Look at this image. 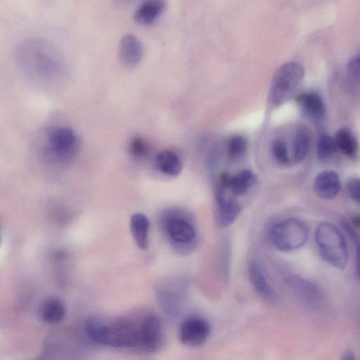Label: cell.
<instances>
[{
    "instance_id": "cell-1",
    "label": "cell",
    "mask_w": 360,
    "mask_h": 360,
    "mask_svg": "<svg viewBox=\"0 0 360 360\" xmlns=\"http://www.w3.org/2000/svg\"><path fill=\"white\" fill-rule=\"evenodd\" d=\"M84 330L88 338L99 345L117 348L140 346L139 325L128 319L92 316L86 319Z\"/></svg>"
},
{
    "instance_id": "cell-2",
    "label": "cell",
    "mask_w": 360,
    "mask_h": 360,
    "mask_svg": "<svg viewBox=\"0 0 360 360\" xmlns=\"http://www.w3.org/2000/svg\"><path fill=\"white\" fill-rule=\"evenodd\" d=\"M15 52L22 68L32 76L47 79L58 70L60 61L58 53L44 39H27L18 45Z\"/></svg>"
},
{
    "instance_id": "cell-3",
    "label": "cell",
    "mask_w": 360,
    "mask_h": 360,
    "mask_svg": "<svg viewBox=\"0 0 360 360\" xmlns=\"http://www.w3.org/2000/svg\"><path fill=\"white\" fill-rule=\"evenodd\" d=\"M160 226L170 245L177 252L188 253L195 246V225L185 211L179 209L166 210L160 217Z\"/></svg>"
},
{
    "instance_id": "cell-4",
    "label": "cell",
    "mask_w": 360,
    "mask_h": 360,
    "mask_svg": "<svg viewBox=\"0 0 360 360\" xmlns=\"http://www.w3.org/2000/svg\"><path fill=\"white\" fill-rule=\"evenodd\" d=\"M304 75L303 66L295 62L282 65L274 73L268 93V105L276 108L285 103L297 91Z\"/></svg>"
},
{
    "instance_id": "cell-5",
    "label": "cell",
    "mask_w": 360,
    "mask_h": 360,
    "mask_svg": "<svg viewBox=\"0 0 360 360\" xmlns=\"http://www.w3.org/2000/svg\"><path fill=\"white\" fill-rule=\"evenodd\" d=\"M315 240L323 259L331 266L343 269L347 264L349 254L346 240L334 224L323 221L315 231Z\"/></svg>"
},
{
    "instance_id": "cell-6",
    "label": "cell",
    "mask_w": 360,
    "mask_h": 360,
    "mask_svg": "<svg viewBox=\"0 0 360 360\" xmlns=\"http://www.w3.org/2000/svg\"><path fill=\"white\" fill-rule=\"evenodd\" d=\"M309 236L307 226L296 218H287L276 224L271 230L272 243L280 250L290 252L302 248Z\"/></svg>"
},
{
    "instance_id": "cell-7",
    "label": "cell",
    "mask_w": 360,
    "mask_h": 360,
    "mask_svg": "<svg viewBox=\"0 0 360 360\" xmlns=\"http://www.w3.org/2000/svg\"><path fill=\"white\" fill-rule=\"evenodd\" d=\"M77 138L74 131L67 127H55L47 133L44 153L54 162H65L74 155Z\"/></svg>"
},
{
    "instance_id": "cell-8",
    "label": "cell",
    "mask_w": 360,
    "mask_h": 360,
    "mask_svg": "<svg viewBox=\"0 0 360 360\" xmlns=\"http://www.w3.org/2000/svg\"><path fill=\"white\" fill-rule=\"evenodd\" d=\"M210 333L208 322L199 316L186 318L179 327V339L187 346L197 347L206 342Z\"/></svg>"
},
{
    "instance_id": "cell-9",
    "label": "cell",
    "mask_w": 360,
    "mask_h": 360,
    "mask_svg": "<svg viewBox=\"0 0 360 360\" xmlns=\"http://www.w3.org/2000/svg\"><path fill=\"white\" fill-rule=\"evenodd\" d=\"M140 346L149 352H155L162 342V328L159 318L148 314L139 323Z\"/></svg>"
},
{
    "instance_id": "cell-10",
    "label": "cell",
    "mask_w": 360,
    "mask_h": 360,
    "mask_svg": "<svg viewBox=\"0 0 360 360\" xmlns=\"http://www.w3.org/2000/svg\"><path fill=\"white\" fill-rule=\"evenodd\" d=\"M226 191L217 186L215 191L217 221L221 227L233 224L241 211L240 204L234 198L227 196Z\"/></svg>"
},
{
    "instance_id": "cell-11",
    "label": "cell",
    "mask_w": 360,
    "mask_h": 360,
    "mask_svg": "<svg viewBox=\"0 0 360 360\" xmlns=\"http://www.w3.org/2000/svg\"><path fill=\"white\" fill-rule=\"evenodd\" d=\"M143 49L141 42L133 34H126L120 40L118 57L120 62L128 68L136 67L143 58Z\"/></svg>"
},
{
    "instance_id": "cell-12",
    "label": "cell",
    "mask_w": 360,
    "mask_h": 360,
    "mask_svg": "<svg viewBox=\"0 0 360 360\" xmlns=\"http://www.w3.org/2000/svg\"><path fill=\"white\" fill-rule=\"evenodd\" d=\"M341 187L338 174L332 170L323 171L315 178L314 189L322 199L330 200L337 196Z\"/></svg>"
},
{
    "instance_id": "cell-13",
    "label": "cell",
    "mask_w": 360,
    "mask_h": 360,
    "mask_svg": "<svg viewBox=\"0 0 360 360\" xmlns=\"http://www.w3.org/2000/svg\"><path fill=\"white\" fill-rule=\"evenodd\" d=\"M297 101L304 114L315 121L322 120L326 115V107L321 96L312 91H305L297 97Z\"/></svg>"
},
{
    "instance_id": "cell-14",
    "label": "cell",
    "mask_w": 360,
    "mask_h": 360,
    "mask_svg": "<svg viewBox=\"0 0 360 360\" xmlns=\"http://www.w3.org/2000/svg\"><path fill=\"white\" fill-rule=\"evenodd\" d=\"M165 7V0H145L134 13V21L141 25H150L161 15Z\"/></svg>"
},
{
    "instance_id": "cell-15",
    "label": "cell",
    "mask_w": 360,
    "mask_h": 360,
    "mask_svg": "<svg viewBox=\"0 0 360 360\" xmlns=\"http://www.w3.org/2000/svg\"><path fill=\"white\" fill-rule=\"evenodd\" d=\"M248 274L250 283L258 294L269 300L276 299V293L268 284L258 263L255 260L249 263Z\"/></svg>"
},
{
    "instance_id": "cell-16",
    "label": "cell",
    "mask_w": 360,
    "mask_h": 360,
    "mask_svg": "<svg viewBox=\"0 0 360 360\" xmlns=\"http://www.w3.org/2000/svg\"><path fill=\"white\" fill-rule=\"evenodd\" d=\"M150 221L143 213H135L130 219V230L136 245L141 250H146L148 246V233Z\"/></svg>"
},
{
    "instance_id": "cell-17",
    "label": "cell",
    "mask_w": 360,
    "mask_h": 360,
    "mask_svg": "<svg viewBox=\"0 0 360 360\" xmlns=\"http://www.w3.org/2000/svg\"><path fill=\"white\" fill-rule=\"evenodd\" d=\"M290 285L309 305L317 307L323 301L321 290L314 284L299 278H291Z\"/></svg>"
},
{
    "instance_id": "cell-18",
    "label": "cell",
    "mask_w": 360,
    "mask_h": 360,
    "mask_svg": "<svg viewBox=\"0 0 360 360\" xmlns=\"http://www.w3.org/2000/svg\"><path fill=\"white\" fill-rule=\"evenodd\" d=\"M155 163L162 174L169 176H178L183 167L177 154L168 150L160 151L157 154Z\"/></svg>"
},
{
    "instance_id": "cell-19",
    "label": "cell",
    "mask_w": 360,
    "mask_h": 360,
    "mask_svg": "<svg viewBox=\"0 0 360 360\" xmlns=\"http://www.w3.org/2000/svg\"><path fill=\"white\" fill-rule=\"evenodd\" d=\"M256 182V176L249 169L230 175L229 190L236 196L245 195Z\"/></svg>"
},
{
    "instance_id": "cell-20",
    "label": "cell",
    "mask_w": 360,
    "mask_h": 360,
    "mask_svg": "<svg viewBox=\"0 0 360 360\" xmlns=\"http://www.w3.org/2000/svg\"><path fill=\"white\" fill-rule=\"evenodd\" d=\"M66 311L63 304L56 299L45 300L40 309L41 319L48 323H60L65 316Z\"/></svg>"
},
{
    "instance_id": "cell-21",
    "label": "cell",
    "mask_w": 360,
    "mask_h": 360,
    "mask_svg": "<svg viewBox=\"0 0 360 360\" xmlns=\"http://www.w3.org/2000/svg\"><path fill=\"white\" fill-rule=\"evenodd\" d=\"M337 149L348 157H354L356 154L357 141L351 131L347 128L338 129L333 138Z\"/></svg>"
},
{
    "instance_id": "cell-22",
    "label": "cell",
    "mask_w": 360,
    "mask_h": 360,
    "mask_svg": "<svg viewBox=\"0 0 360 360\" xmlns=\"http://www.w3.org/2000/svg\"><path fill=\"white\" fill-rule=\"evenodd\" d=\"M337 147L334 139L328 134L319 136L316 145L317 158L321 162L329 160L334 155Z\"/></svg>"
},
{
    "instance_id": "cell-23",
    "label": "cell",
    "mask_w": 360,
    "mask_h": 360,
    "mask_svg": "<svg viewBox=\"0 0 360 360\" xmlns=\"http://www.w3.org/2000/svg\"><path fill=\"white\" fill-rule=\"evenodd\" d=\"M309 147V139L305 131H300L295 135L292 141V155L293 159L298 162L302 161L307 156Z\"/></svg>"
},
{
    "instance_id": "cell-24",
    "label": "cell",
    "mask_w": 360,
    "mask_h": 360,
    "mask_svg": "<svg viewBox=\"0 0 360 360\" xmlns=\"http://www.w3.org/2000/svg\"><path fill=\"white\" fill-rule=\"evenodd\" d=\"M247 141L240 135L231 137L227 143V153L230 159L237 160L245 154L247 150Z\"/></svg>"
},
{
    "instance_id": "cell-25",
    "label": "cell",
    "mask_w": 360,
    "mask_h": 360,
    "mask_svg": "<svg viewBox=\"0 0 360 360\" xmlns=\"http://www.w3.org/2000/svg\"><path fill=\"white\" fill-rule=\"evenodd\" d=\"M271 152L274 159L281 165H288L290 157L287 146L284 141L281 139H276L272 143Z\"/></svg>"
},
{
    "instance_id": "cell-26",
    "label": "cell",
    "mask_w": 360,
    "mask_h": 360,
    "mask_svg": "<svg viewBox=\"0 0 360 360\" xmlns=\"http://www.w3.org/2000/svg\"><path fill=\"white\" fill-rule=\"evenodd\" d=\"M131 153L137 158L143 157L148 151V147L145 141L139 137H134L129 145Z\"/></svg>"
},
{
    "instance_id": "cell-27",
    "label": "cell",
    "mask_w": 360,
    "mask_h": 360,
    "mask_svg": "<svg viewBox=\"0 0 360 360\" xmlns=\"http://www.w3.org/2000/svg\"><path fill=\"white\" fill-rule=\"evenodd\" d=\"M346 190L348 195L356 203L360 200V182L358 178H352L346 184Z\"/></svg>"
},
{
    "instance_id": "cell-28",
    "label": "cell",
    "mask_w": 360,
    "mask_h": 360,
    "mask_svg": "<svg viewBox=\"0 0 360 360\" xmlns=\"http://www.w3.org/2000/svg\"><path fill=\"white\" fill-rule=\"evenodd\" d=\"M359 55L352 58L347 65V75L350 79L359 82L360 70Z\"/></svg>"
},
{
    "instance_id": "cell-29",
    "label": "cell",
    "mask_w": 360,
    "mask_h": 360,
    "mask_svg": "<svg viewBox=\"0 0 360 360\" xmlns=\"http://www.w3.org/2000/svg\"><path fill=\"white\" fill-rule=\"evenodd\" d=\"M342 359L344 360H355V354L350 350H347L342 354Z\"/></svg>"
}]
</instances>
